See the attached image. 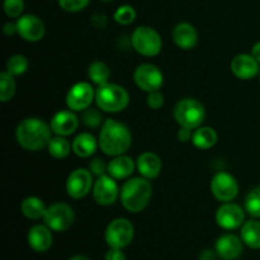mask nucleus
<instances>
[{"label":"nucleus","instance_id":"38","mask_svg":"<svg viewBox=\"0 0 260 260\" xmlns=\"http://www.w3.org/2000/svg\"><path fill=\"white\" fill-rule=\"evenodd\" d=\"M106 260H126V255L122 251V249L109 248V250L106 254Z\"/></svg>","mask_w":260,"mask_h":260},{"label":"nucleus","instance_id":"10","mask_svg":"<svg viewBox=\"0 0 260 260\" xmlns=\"http://www.w3.org/2000/svg\"><path fill=\"white\" fill-rule=\"evenodd\" d=\"M95 101V90L88 81H79L69 89L66 94V106L74 112H83Z\"/></svg>","mask_w":260,"mask_h":260},{"label":"nucleus","instance_id":"33","mask_svg":"<svg viewBox=\"0 0 260 260\" xmlns=\"http://www.w3.org/2000/svg\"><path fill=\"white\" fill-rule=\"evenodd\" d=\"M81 121L89 128H98V127L103 126V116H102L101 112L95 108H90L89 107L88 109L83 111V114H81Z\"/></svg>","mask_w":260,"mask_h":260},{"label":"nucleus","instance_id":"15","mask_svg":"<svg viewBox=\"0 0 260 260\" xmlns=\"http://www.w3.org/2000/svg\"><path fill=\"white\" fill-rule=\"evenodd\" d=\"M17 33L27 42H38L43 38L46 32L45 23L35 14L20 15L15 22Z\"/></svg>","mask_w":260,"mask_h":260},{"label":"nucleus","instance_id":"18","mask_svg":"<svg viewBox=\"0 0 260 260\" xmlns=\"http://www.w3.org/2000/svg\"><path fill=\"white\" fill-rule=\"evenodd\" d=\"M243 240L234 234H225L216 241L215 250L223 260H235L243 253Z\"/></svg>","mask_w":260,"mask_h":260},{"label":"nucleus","instance_id":"42","mask_svg":"<svg viewBox=\"0 0 260 260\" xmlns=\"http://www.w3.org/2000/svg\"><path fill=\"white\" fill-rule=\"evenodd\" d=\"M251 55H253L254 58L260 63V42H256L255 45L253 46V48H251Z\"/></svg>","mask_w":260,"mask_h":260},{"label":"nucleus","instance_id":"11","mask_svg":"<svg viewBox=\"0 0 260 260\" xmlns=\"http://www.w3.org/2000/svg\"><path fill=\"white\" fill-rule=\"evenodd\" d=\"M134 80L137 88L150 93V91L160 90L164 84V75L156 65L141 63L135 69Z\"/></svg>","mask_w":260,"mask_h":260},{"label":"nucleus","instance_id":"26","mask_svg":"<svg viewBox=\"0 0 260 260\" xmlns=\"http://www.w3.org/2000/svg\"><path fill=\"white\" fill-rule=\"evenodd\" d=\"M240 238L246 246L251 249H260V221L250 220L243 223Z\"/></svg>","mask_w":260,"mask_h":260},{"label":"nucleus","instance_id":"12","mask_svg":"<svg viewBox=\"0 0 260 260\" xmlns=\"http://www.w3.org/2000/svg\"><path fill=\"white\" fill-rule=\"evenodd\" d=\"M93 185L94 180L90 170L78 168L69 174L66 180V192L69 197L74 200H81L90 193Z\"/></svg>","mask_w":260,"mask_h":260},{"label":"nucleus","instance_id":"20","mask_svg":"<svg viewBox=\"0 0 260 260\" xmlns=\"http://www.w3.org/2000/svg\"><path fill=\"white\" fill-rule=\"evenodd\" d=\"M173 41L175 45L182 50H192L196 47L198 42V32L190 23L182 22L178 23L172 32Z\"/></svg>","mask_w":260,"mask_h":260},{"label":"nucleus","instance_id":"16","mask_svg":"<svg viewBox=\"0 0 260 260\" xmlns=\"http://www.w3.org/2000/svg\"><path fill=\"white\" fill-rule=\"evenodd\" d=\"M50 126L53 134L57 136H70L78 129L79 118L71 109H62L53 114Z\"/></svg>","mask_w":260,"mask_h":260},{"label":"nucleus","instance_id":"28","mask_svg":"<svg viewBox=\"0 0 260 260\" xmlns=\"http://www.w3.org/2000/svg\"><path fill=\"white\" fill-rule=\"evenodd\" d=\"M109 76H111V70L108 65L103 61H94L88 68V78L95 85L102 86L108 83Z\"/></svg>","mask_w":260,"mask_h":260},{"label":"nucleus","instance_id":"2","mask_svg":"<svg viewBox=\"0 0 260 260\" xmlns=\"http://www.w3.org/2000/svg\"><path fill=\"white\" fill-rule=\"evenodd\" d=\"M99 147L107 156L126 154L132 145V135L128 127L116 119H106L99 132Z\"/></svg>","mask_w":260,"mask_h":260},{"label":"nucleus","instance_id":"21","mask_svg":"<svg viewBox=\"0 0 260 260\" xmlns=\"http://www.w3.org/2000/svg\"><path fill=\"white\" fill-rule=\"evenodd\" d=\"M136 168L141 177L151 180L155 179V178L161 173L162 162L161 159L159 157V155H156L155 152L151 151H146L142 152V154L137 157Z\"/></svg>","mask_w":260,"mask_h":260},{"label":"nucleus","instance_id":"27","mask_svg":"<svg viewBox=\"0 0 260 260\" xmlns=\"http://www.w3.org/2000/svg\"><path fill=\"white\" fill-rule=\"evenodd\" d=\"M71 150H73V145L70 144V141L66 137L57 136V135L50 140L47 146L48 154L57 160H62L68 157Z\"/></svg>","mask_w":260,"mask_h":260},{"label":"nucleus","instance_id":"24","mask_svg":"<svg viewBox=\"0 0 260 260\" xmlns=\"http://www.w3.org/2000/svg\"><path fill=\"white\" fill-rule=\"evenodd\" d=\"M217 132L208 126H201L193 131L192 144L200 150H208L217 144Z\"/></svg>","mask_w":260,"mask_h":260},{"label":"nucleus","instance_id":"41","mask_svg":"<svg viewBox=\"0 0 260 260\" xmlns=\"http://www.w3.org/2000/svg\"><path fill=\"white\" fill-rule=\"evenodd\" d=\"M216 250H211V249H205V250L201 251L200 254V260H216Z\"/></svg>","mask_w":260,"mask_h":260},{"label":"nucleus","instance_id":"14","mask_svg":"<svg viewBox=\"0 0 260 260\" xmlns=\"http://www.w3.org/2000/svg\"><path fill=\"white\" fill-rule=\"evenodd\" d=\"M245 220V213L241 206L238 203L225 202L216 211V222L223 230H235L243 226Z\"/></svg>","mask_w":260,"mask_h":260},{"label":"nucleus","instance_id":"36","mask_svg":"<svg viewBox=\"0 0 260 260\" xmlns=\"http://www.w3.org/2000/svg\"><path fill=\"white\" fill-rule=\"evenodd\" d=\"M146 102L149 108L154 109V111H157V109H160L162 106H164V94H162L160 90L150 91V93H147Z\"/></svg>","mask_w":260,"mask_h":260},{"label":"nucleus","instance_id":"3","mask_svg":"<svg viewBox=\"0 0 260 260\" xmlns=\"http://www.w3.org/2000/svg\"><path fill=\"white\" fill-rule=\"evenodd\" d=\"M152 196V185L144 177L128 178L122 184L119 201L126 211L139 213L144 211L150 203Z\"/></svg>","mask_w":260,"mask_h":260},{"label":"nucleus","instance_id":"35","mask_svg":"<svg viewBox=\"0 0 260 260\" xmlns=\"http://www.w3.org/2000/svg\"><path fill=\"white\" fill-rule=\"evenodd\" d=\"M58 5L62 10L69 13H76L85 9L90 0H57Z\"/></svg>","mask_w":260,"mask_h":260},{"label":"nucleus","instance_id":"13","mask_svg":"<svg viewBox=\"0 0 260 260\" xmlns=\"http://www.w3.org/2000/svg\"><path fill=\"white\" fill-rule=\"evenodd\" d=\"M91 193H93L94 201L98 205L111 206L119 198L121 189L114 178H112L109 174H104L94 182Z\"/></svg>","mask_w":260,"mask_h":260},{"label":"nucleus","instance_id":"40","mask_svg":"<svg viewBox=\"0 0 260 260\" xmlns=\"http://www.w3.org/2000/svg\"><path fill=\"white\" fill-rule=\"evenodd\" d=\"M3 33H4L5 36H8V37L15 35V33H17V25H15V23H5L4 27H3Z\"/></svg>","mask_w":260,"mask_h":260},{"label":"nucleus","instance_id":"5","mask_svg":"<svg viewBox=\"0 0 260 260\" xmlns=\"http://www.w3.org/2000/svg\"><path fill=\"white\" fill-rule=\"evenodd\" d=\"M173 114L180 127L196 129L202 126L206 118V109L198 99L184 98L175 104Z\"/></svg>","mask_w":260,"mask_h":260},{"label":"nucleus","instance_id":"6","mask_svg":"<svg viewBox=\"0 0 260 260\" xmlns=\"http://www.w3.org/2000/svg\"><path fill=\"white\" fill-rule=\"evenodd\" d=\"M131 42L135 51L145 57H154L160 53L162 41L159 32L149 25H140L132 32Z\"/></svg>","mask_w":260,"mask_h":260},{"label":"nucleus","instance_id":"30","mask_svg":"<svg viewBox=\"0 0 260 260\" xmlns=\"http://www.w3.org/2000/svg\"><path fill=\"white\" fill-rule=\"evenodd\" d=\"M28 60L24 55H20V53H17V55H13L8 58L7 65H5V69H7V73H9L10 75L13 76H20L27 71L28 69Z\"/></svg>","mask_w":260,"mask_h":260},{"label":"nucleus","instance_id":"19","mask_svg":"<svg viewBox=\"0 0 260 260\" xmlns=\"http://www.w3.org/2000/svg\"><path fill=\"white\" fill-rule=\"evenodd\" d=\"M47 225H35L29 229L27 235L28 245L37 253H45L52 246V233Z\"/></svg>","mask_w":260,"mask_h":260},{"label":"nucleus","instance_id":"23","mask_svg":"<svg viewBox=\"0 0 260 260\" xmlns=\"http://www.w3.org/2000/svg\"><path fill=\"white\" fill-rule=\"evenodd\" d=\"M73 151L79 157H90L95 154L99 146V141L89 132H81L71 142Z\"/></svg>","mask_w":260,"mask_h":260},{"label":"nucleus","instance_id":"8","mask_svg":"<svg viewBox=\"0 0 260 260\" xmlns=\"http://www.w3.org/2000/svg\"><path fill=\"white\" fill-rule=\"evenodd\" d=\"M45 225L56 233H62L69 230L75 221V212L68 203L57 202L48 206L43 216Z\"/></svg>","mask_w":260,"mask_h":260},{"label":"nucleus","instance_id":"7","mask_svg":"<svg viewBox=\"0 0 260 260\" xmlns=\"http://www.w3.org/2000/svg\"><path fill=\"white\" fill-rule=\"evenodd\" d=\"M135 236V228L127 218H114L106 229V243L109 248L123 249L132 243Z\"/></svg>","mask_w":260,"mask_h":260},{"label":"nucleus","instance_id":"34","mask_svg":"<svg viewBox=\"0 0 260 260\" xmlns=\"http://www.w3.org/2000/svg\"><path fill=\"white\" fill-rule=\"evenodd\" d=\"M3 8L9 18H19L24 10V0H4Z\"/></svg>","mask_w":260,"mask_h":260},{"label":"nucleus","instance_id":"17","mask_svg":"<svg viewBox=\"0 0 260 260\" xmlns=\"http://www.w3.org/2000/svg\"><path fill=\"white\" fill-rule=\"evenodd\" d=\"M231 73L240 80H250L259 74V62L253 55L240 53L231 60Z\"/></svg>","mask_w":260,"mask_h":260},{"label":"nucleus","instance_id":"25","mask_svg":"<svg viewBox=\"0 0 260 260\" xmlns=\"http://www.w3.org/2000/svg\"><path fill=\"white\" fill-rule=\"evenodd\" d=\"M46 210H47V207H46L45 202L41 198L36 197V196L25 197L22 201V203H20V212L28 220H40V218H43Z\"/></svg>","mask_w":260,"mask_h":260},{"label":"nucleus","instance_id":"1","mask_svg":"<svg viewBox=\"0 0 260 260\" xmlns=\"http://www.w3.org/2000/svg\"><path fill=\"white\" fill-rule=\"evenodd\" d=\"M51 134L53 132L50 124L37 117H29L18 124L15 139L20 147L27 151L36 152L47 149L48 142L52 139Z\"/></svg>","mask_w":260,"mask_h":260},{"label":"nucleus","instance_id":"29","mask_svg":"<svg viewBox=\"0 0 260 260\" xmlns=\"http://www.w3.org/2000/svg\"><path fill=\"white\" fill-rule=\"evenodd\" d=\"M15 90H17V84H15L14 76L10 75L7 71L0 73V102L7 103L12 101Z\"/></svg>","mask_w":260,"mask_h":260},{"label":"nucleus","instance_id":"31","mask_svg":"<svg viewBox=\"0 0 260 260\" xmlns=\"http://www.w3.org/2000/svg\"><path fill=\"white\" fill-rule=\"evenodd\" d=\"M245 211L254 218H260V187H255L246 194Z\"/></svg>","mask_w":260,"mask_h":260},{"label":"nucleus","instance_id":"39","mask_svg":"<svg viewBox=\"0 0 260 260\" xmlns=\"http://www.w3.org/2000/svg\"><path fill=\"white\" fill-rule=\"evenodd\" d=\"M178 140L180 142H188V141H192V136H193V131L190 128H187V127H180L178 129Z\"/></svg>","mask_w":260,"mask_h":260},{"label":"nucleus","instance_id":"43","mask_svg":"<svg viewBox=\"0 0 260 260\" xmlns=\"http://www.w3.org/2000/svg\"><path fill=\"white\" fill-rule=\"evenodd\" d=\"M69 260H90L88 258V256H85V255H75V256H73V258H70Z\"/></svg>","mask_w":260,"mask_h":260},{"label":"nucleus","instance_id":"44","mask_svg":"<svg viewBox=\"0 0 260 260\" xmlns=\"http://www.w3.org/2000/svg\"><path fill=\"white\" fill-rule=\"evenodd\" d=\"M102 2H113V0H102Z\"/></svg>","mask_w":260,"mask_h":260},{"label":"nucleus","instance_id":"4","mask_svg":"<svg viewBox=\"0 0 260 260\" xmlns=\"http://www.w3.org/2000/svg\"><path fill=\"white\" fill-rule=\"evenodd\" d=\"M95 102L99 109L107 113H118L127 108L129 94L118 84L107 83L95 90Z\"/></svg>","mask_w":260,"mask_h":260},{"label":"nucleus","instance_id":"22","mask_svg":"<svg viewBox=\"0 0 260 260\" xmlns=\"http://www.w3.org/2000/svg\"><path fill=\"white\" fill-rule=\"evenodd\" d=\"M135 170V161L132 157L127 155H118L113 156V159L108 162L107 174L111 175L116 180L128 179Z\"/></svg>","mask_w":260,"mask_h":260},{"label":"nucleus","instance_id":"32","mask_svg":"<svg viewBox=\"0 0 260 260\" xmlns=\"http://www.w3.org/2000/svg\"><path fill=\"white\" fill-rule=\"evenodd\" d=\"M136 15H137V13L132 5L124 4V5H121V7L117 8L116 12H114V14H113V19L121 25H128V24H131V23L135 22V19H136Z\"/></svg>","mask_w":260,"mask_h":260},{"label":"nucleus","instance_id":"9","mask_svg":"<svg viewBox=\"0 0 260 260\" xmlns=\"http://www.w3.org/2000/svg\"><path fill=\"white\" fill-rule=\"evenodd\" d=\"M211 193L220 202H231L239 194V183L233 174L220 172L211 179Z\"/></svg>","mask_w":260,"mask_h":260},{"label":"nucleus","instance_id":"37","mask_svg":"<svg viewBox=\"0 0 260 260\" xmlns=\"http://www.w3.org/2000/svg\"><path fill=\"white\" fill-rule=\"evenodd\" d=\"M107 168H108V164H106V162L102 159H99V157H95V159H93L89 162L88 169L90 170L91 174L95 175L96 178H99L102 177V175L107 174Z\"/></svg>","mask_w":260,"mask_h":260}]
</instances>
